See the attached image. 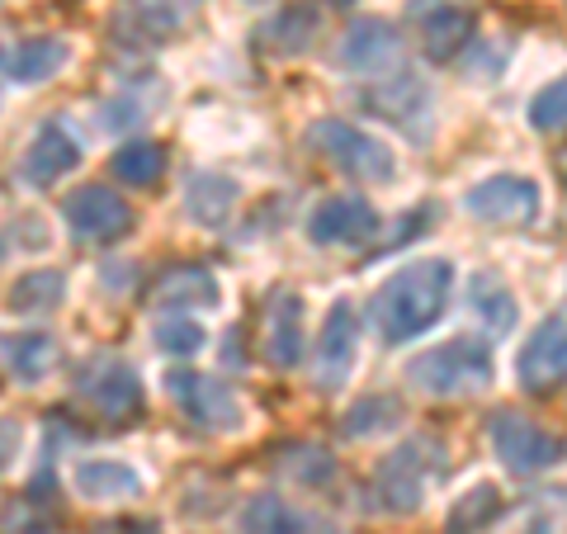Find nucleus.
I'll return each instance as SVG.
<instances>
[{
	"instance_id": "1",
	"label": "nucleus",
	"mask_w": 567,
	"mask_h": 534,
	"mask_svg": "<svg viewBox=\"0 0 567 534\" xmlns=\"http://www.w3.org/2000/svg\"><path fill=\"white\" fill-rule=\"evenodd\" d=\"M454 294V265L450 260H412L398 275H388L374 294V327L388 346L416 341L445 317V302Z\"/></svg>"
},
{
	"instance_id": "2",
	"label": "nucleus",
	"mask_w": 567,
	"mask_h": 534,
	"mask_svg": "<svg viewBox=\"0 0 567 534\" xmlns=\"http://www.w3.org/2000/svg\"><path fill=\"white\" fill-rule=\"evenodd\" d=\"M406 379L431 398L477 393V388L492 383V350H487V341H473V336H454L445 346L412 355V360H406Z\"/></svg>"
},
{
	"instance_id": "3",
	"label": "nucleus",
	"mask_w": 567,
	"mask_h": 534,
	"mask_svg": "<svg viewBox=\"0 0 567 534\" xmlns=\"http://www.w3.org/2000/svg\"><path fill=\"white\" fill-rule=\"evenodd\" d=\"M308 147L360 185H388L398 175V156L388 152V142L354 129L346 119H317L308 129Z\"/></svg>"
},
{
	"instance_id": "4",
	"label": "nucleus",
	"mask_w": 567,
	"mask_h": 534,
	"mask_svg": "<svg viewBox=\"0 0 567 534\" xmlns=\"http://www.w3.org/2000/svg\"><path fill=\"white\" fill-rule=\"evenodd\" d=\"M431 473H445V450L435 440H406L398 454H388L374 473V502L388 515H412L425 502Z\"/></svg>"
},
{
	"instance_id": "5",
	"label": "nucleus",
	"mask_w": 567,
	"mask_h": 534,
	"mask_svg": "<svg viewBox=\"0 0 567 534\" xmlns=\"http://www.w3.org/2000/svg\"><path fill=\"white\" fill-rule=\"evenodd\" d=\"M487 440H492L496 459H502L511 473H544V469H554L558 459H567V440L563 435H548L544 425H535L525 412H511V407L492 412Z\"/></svg>"
},
{
	"instance_id": "6",
	"label": "nucleus",
	"mask_w": 567,
	"mask_h": 534,
	"mask_svg": "<svg viewBox=\"0 0 567 534\" xmlns=\"http://www.w3.org/2000/svg\"><path fill=\"white\" fill-rule=\"evenodd\" d=\"M166 398L181 407V412L213 435H233L241 431V402L223 379L213 373H194V369H171L166 373Z\"/></svg>"
},
{
	"instance_id": "7",
	"label": "nucleus",
	"mask_w": 567,
	"mask_h": 534,
	"mask_svg": "<svg viewBox=\"0 0 567 534\" xmlns=\"http://www.w3.org/2000/svg\"><path fill=\"white\" fill-rule=\"evenodd\" d=\"M62 218L71 227V237L85 246H110L133 233V208L123 204L118 189L104 185H81L62 199Z\"/></svg>"
},
{
	"instance_id": "8",
	"label": "nucleus",
	"mask_w": 567,
	"mask_h": 534,
	"mask_svg": "<svg viewBox=\"0 0 567 534\" xmlns=\"http://www.w3.org/2000/svg\"><path fill=\"white\" fill-rule=\"evenodd\" d=\"M364 104H369V110H374L379 119L398 123L406 137H425V133H431L435 95H431V85H425V76H416L412 66H398L393 76H383L374 91L364 95Z\"/></svg>"
},
{
	"instance_id": "9",
	"label": "nucleus",
	"mask_w": 567,
	"mask_h": 534,
	"mask_svg": "<svg viewBox=\"0 0 567 534\" xmlns=\"http://www.w3.org/2000/svg\"><path fill=\"white\" fill-rule=\"evenodd\" d=\"M354 355H360V312H354L350 298H336L322 336H317V355H312V383L322 393H336L346 388L350 369H354Z\"/></svg>"
},
{
	"instance_id": "10",
	"label": "nucleus",
	"mask_w": 567,
	"mask_h": 534,
	"mask_svg": "<svg viewBox=\"0 0 567 534\" xmlns=\"http://www.w3.org/2000/svg\"><path fill=\"white\" fill-rule=\"evenodd\" d=\"M464 213L496 227H529L539 218V185L525 175H487L464 194Z\"/></svg>"
},
{
	"instance_id": "11",
	"label": "nucleus",
	"mask_w": 567,
	"mask_h": 534,
	"mask_svg": "<svg viewBox=\"0 0 567 534\" xmlns=\"http://www.w3.org/2000/svg\"><path fill=\"white\" fill-rule=\"evenodd\" d=\"M85 162V142L81 133L71 129L66 119H48L39 133H33L24 162H20V175L33 185V189H52L58 181H66L71 171Z\"/></svg>"
},
{
	"instance_id": "12",
	"label": "nucleus",
	"mask_w": 567,
	"mask_h": 534,
	"mask_svg": "<svg viewBox=\"0 0 567 534\" xmlns=\"http://www.w3.org/2000/svg\"><path fill=\"white\" fill-rule=\"evenodd\" d=\"M350 76H393L402 66V33L388 20H354L336 52Z\"/></svg>"
},
{
	"instance_id": "13",
	"label": "nucleus",
	"mask_w": 567,
	"mask_h": 534,
	"mask_svg": "<svg viewBox=\"0 0 567 534\" xmlns=\"http://www.w3.org/2000/svg\"><path fill=\"white\" fill-rule=\"evenodd\" d=\"M379 233V213L360 194H331L308 213V242L312 246H354Z\"/></svg>"
},
{
	"instance_id": "14",
	"label": "nucleus",
	"mask_w": 567,
	"mask_h": 534,
	"mask_svg": "<svg viewBox=\"0 0 567 534\" xmlns=\"http://www.w3.org/2000/svg\"><path fill=\"white\" fill-rule=\"evenodd\" d=\"M516 379L525 393H554L567 379V317H548L535 327L516 360Z\"/></svg>"
},
{
	"instance_id": "15",
	"label": "nucleus",
	"mask_w": 567,
	"mask_h": 534,
	"mask_svg": "<svg viewBox=\"0 0 567 534\" xmlns=\"http://www.w3.org/2000/svg\"><path fill=\"white\" fill-rule=\"evenodd\" d=\"M237 530L241 534H346L336 521H327V515H312L303 506L284 502L279 492H256L251 502L241 506Z\"/></svg>"
},
{
	"instance_id": "16",
	"label": "nucleus",
	"mask_w": 567,
	"mask_h": 534,
	"mask_svg": "<svg viewBox=\"0 0 567 534\" xmlns=\"http://www.w3.org/2000/svg\"><path fill=\"white\" fill-rule=\"evenodd\" d=\"M81 393L110 421H133L142 412V379H137V369L123 360H95L81 379Z\"/></svg>"
},
{
	"instance_id": "17",
	"label": "nucleus",
	"mask_w": 567,
	"mask_h": 534,
	"mask_svg": "<svg viewBox=\"0 0 567 534\" xmlns=\"http://www.w3.org/2000/svg\"><path fill=\"white\" fill-rule=\"evenodd\" d=\"M322 39V14L308 0H293V6L275 10L270 20L256 29V43L260 52H270V58H303V52Z\"/></svg>"
},
{
	"instance_id": "18",
	"label": "nucleus",
	"mask_w": 567,
	"mask_h": 534,
	"mask_svg": "<svg viewBox=\"0 0 567 534\" xmlns=\"http://www.w3.org/2000/svg\"><path fill=\"white\" fill-rule=\"evenodd\" d=\"M412 20H416L425 58H435V62H450V58H458V52L473 43V14L458 10V6H450V0H431V6H416Z\"/></svg>"
},
{
	"instance_id": "19",
	"label": "nucleus",
	"mask_w": 567,
	"mask_h": 534,
	"mask_svg": "<svg viewBox=\"0 0 567 534\" xmlns=\"http://www.w3.org/2000/svg\"><path fill=\"white\" fill-rule=\"evenodd\" d=\"M152 302L166 312H185V308H218L223 302V284L204 265H171V270L152 284Z\"/></svg>"
},
{
	"instance_id": "20",
	"label": "nucleus",
	"mask_w": 567,
	"mask_h": 534,
	"mask_svg": "<svg viewBox=\"0 0 567 534\" xmlns=\"http://www.w3.org/2000/svg\"><path fill=\"white\" fill-rule=\"evenodd\" d=\"M71 62L66 39H20L0 52V76L14 85H43Z\"/></svg>"
},
{
	"instance_id": "21",
	"label": "nucleus",
	"mask_w": 567,
	"mask_h": 534,
	"mask_svg": "<svg viewBox=\"0 0 567 534\" xmlns=\"http://www.w3.org/2000/svg\"><path fill=\"white\" fill-rule=\"evenodd\" d=\"M265 355L275 369H293L303 360V298L275 294L265 308Z\"/></svg>"
},
{
	"instance_id": "22",
	"label": "nucleus",
	"mask_w": 567,
	"mask_h": 534,
	"mask_svg": "<svg viewBox=\"0 0 567 534\" xmlns=\"http://www.w3.org/2000/svg\"><path fill=\"white\" fill-rule=\"evenodd\" d=\"M237 199H241V189L233 175H223V171H194L185 181V213L199 227H223L233 218Z\"/></svg>"
},
{
	"instance_id": "23",
	"label": "nucleus",
	"mask_w": 567,
	"mask_h": 534,
	"mask_svg": "<svg viewBox=\"0 0 567 534\" xmlns=\"http://www.w3.org/2000/svg\"><path fill=\"white\" fill-rule=\"evenodd\" d=\"M58 364V341L48 331H0V369L10 373L14 383H39Z\"/></svg>"
},
{
	"instance_id": "24",
	"label": "nucleus",
	"mask_w": 567,
	"mask_h": 534,
	"mask_svg": "<svg viewBox=\"0 0 567 534\" xmlns=\"http://www.w3.org/2000/svg\"><path fill=\"white\" fill-rule=\"evenodd\" d=\"M71 487L91 502H123V496H137L142 492V473L118 464V459H81L71 469Z\"/></svg>"
},
{
	"instance_id": "25",
	"label": "nucleus",
	"mask_w": 567,
	"mask_h": 534,
	"mask_svg": "<svg viewBox=\"0 0 567 534\" xmlns=\"http://www.w3.org/2000/svg\"><path fill=\"white\" fill-rule=\"evenodd\" d=\"M468 308H473V317H483V327H487L492 336L516 331V322H520L516 294H511V284L496 275V270H477V275L468 279Z\"/></svg>"
},
{
	"instance_id": "26",
	"label": "nucleus",
	"mask_w": 567,
	"mask_h": 534,
	"mask_svg": "<svg viewBox=\"0 0 567 534\" xmlns=\"http://www.w3.org/2000/svg\"><path fill=\"white\" fill-rule=\"evenodd\" d=\"M62 298H66V275H62V270H29V275L14 279V289H10V312L39 317V312L62 308Z\"/></svg>"
},
{
	"instance_id": "27",
	"label": "nucleus",
	"mask_w": 567,
	"mask_h": 534,
	"mask_svg": "<svg viewBox=\"0 0 567 534\" xmlns=\"http://www.w3.org/2000/svg\"><path fill=\"white\" fill-rule=\"evenodd\" d=\"M199 6L204 0H123L128 20L147 33V39H166V33H175Z\"/></svg>"
},
{
	"instance_id": "28",
	"label": "nucleus",
	"mask_w": 567,
	"mask_h": 534,
	"mask_svg": "<svg viewBox=\"0 0 567 534\" xmlns=\"http://www.w3.org/2000/svg\"><path fill=\"white\" fill-rule=\"evenodd\" d=\"M114 175L123 185H133V189H147L162 181V171H166V152L156 147V142H123V147L114 152Z\"/></svg>"
},
{
	"instance_id": "29",
	"label": "nucleus",
	"mask_w": 567,
	"mask_h": 534,
	"mask_svg": "<svg viewBox=\"0 0 567 534\" xmlns=\"http://www.w3.org/2000/svg\"><path fill=\"white\" fill-rule=\"evenodd\" d=\"M496 515H502V492L492 483H477L468 496H458L450 521H445V534H483Z\"/></svg>"
},
{
	"instance_id": "30",
	"label": "nucleus",
	"mask_w": 567,
	"mask_h": 534,
	"mask_svg": "<svg viewBox=\"0 0 567 534\" xmlns=\"http://www.w3.org/2000/svg\"><path fill=\"white\" fill-rule=\"evenodd\" d=\"M402 421V402L398 398H364V402H354L346 421H341V431L350 440H369V435H383V431H393V425Z\"/></svg>"
},
{
	"instance_id": "31",
	"label": "nucleus",
	"mask_w": 567,
	"mask_h": 534,
	"mask_svg": "<svg viewBox=\"0 0 567 534\" xmlns=\"http://www.w3.org/2000/svg\"><path fill=\"white\" fill-rule=\"evenodd\" d=\"M279 473L293 483H327L336 477V459L317 444H289V450H279Z\"/></svg>"
},
{
	"instance_id": "32",
	"label": "nucleus",
	"mask_w": 567,
	"mask_h": 534,
	"mask_svg": "<svg viewBox=\"0 0 567 534\" xmlns=\"http://www.w3.org/2000/svg\"><path fill=\"white\" fill-rule=\"evenodd\" d=\"M529 129L535 133H563L567 129V76L548 81L544 91L529 100Z\"/></svg>"
},
{
	"instance_id": "33",
	"label": "nucleus",
	"mask_w": 567,
	"mask_h": 534,
	"mask_svg": "<svg viewBox=\"0 0 567 534\" xmlns=\"http://www.w3.org/2000/svg\"><path fill=\"white\" fill-rule=\"evenodd\" d=\"M152 341L166 355H199L208 336L199 322H189V317H162V322L152 327Z\"/></svg>"
},
{
	"instance_id": "34",
	"label": "nucleus",
	"mask_w": 567,
	"mask_h": 534,
	"mask_svg": "<svg viewBox=\"0 0 567 534\" xmlns=\"http://www.w3.org/2000/svg\"><path fill=\"white\" fill-rule=\"evenodd\" d=\"M20 440H24L20 421H0V473L14 464V454H20Z\"/></svg>"
},
{
	"instance_id": "35",
	"label": "nucleus",
	"mask_w": 567,
	"mask_h": 534,
	"mask_svg": "<svg viewBox=\"0 0 567 534\" xmlns=\"http://www.w3.org/2000/svg\"><path fill=\"white\" fill-rule=\"evenodd\" d=\"M123 534H162V530H156L152 521H142V525H128V530H123Z\"/></svg>"
},
{
	"instance_id": "36",
	"label": "nucleus",
	"mask_w": 567,
	"mask_h": 534,
	"mask_svg": "<svg viewBox=\"0 0 567 534\" xmlns=\"http://www.w3.org/2000/svg\"><path fill=\"white\" fill-rule=\"evenodd\" d=\"M327 6H354V0H327Z\"/></svg>"
}]
</instances>
